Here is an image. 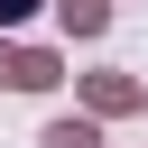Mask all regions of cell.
Returning a JSON list of instances; mask_svg holds the SVG:
<instances>
[{"label": "cell", "instance_id": "cell-1", "mask_svg": "<svg viewBox=\"0 0 148 148\" xmlns=\"http://www.w3.org/2000/svg\"><path fill=\"white\" fill-rule=\"evenodd\" d=\"M139 102H148L139 74H120V65H111V74H83V111H92V120H120V111H139Z\"/></svg>", "mask_w": 148, "mask_h": 148}, {"label": "cell", "instance_id": "cell-2", "mask_svg": "<svg viewBox=\"0 0 148 148\" xmlns=\"http://www.w3.org/2000/svg\"><path fill=\"white\" fill-rule=\"evenodd\" d=\"M56 83H65V56L56 46H18V83L9 92H56Z\"/></svg>", "mask_w": 148, "mask_h": 148}, {"label": "cell", "instance_id": "cell-3", "mask_svg": "<svg viewBox=\"0 0 148 148\" xmlns=\"http://www.w3.org/2000/svg\"><path fill=\"white\" fill-rule=\"evenodd\" d=\"M37 148H102V120L92 111H74V120H46V139Z\"/></svg>", "mask_w": 148, "mask_h": 148}, {"label": "cell", "instance_id": "cell-4", "mask_svg": "<svg viewBox=\"0 0 148 148\" xmlns=\"http://www.w3.org/2000/svg\"><path fill=\"white\" fill-rule=\"evenodd\" d=\"M56 18H65V37H102L111 28V0H56Z\"/></svg>", "mask_w": 148, "mask_h": 148}, {"label": "cell", "instance_id": "cell-5", "mask_svg": "<svg viewBox=\"0 0 148 148\" xmlns=\"http://www.w3.org/2000/svg\"><path fill=\"white\" fill-rule=\"evenodd\" d=\"M28 9H37V0H0V28H18V18H28Z\"/></svg>", "mask_w": 148, "mask_h": 148}, {"label": "cell", "instance_id": "cell-6", "mask_svg": "<svg viewBox=\"0 0 148 148\" xmlns=\"http://www.w3.org/2000/svg\"><path fill=\"white\" fill-rule=\"evenodd\" d=\"M0 83H18V46H0Z\"/></svg>", "mask_w": 148, "mask_h": 148}]
</instances>
